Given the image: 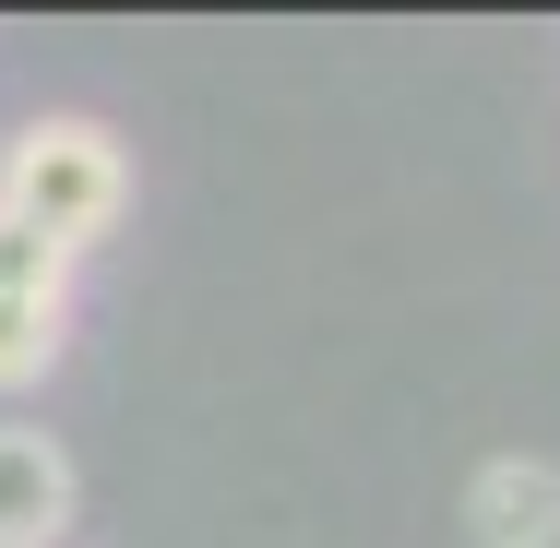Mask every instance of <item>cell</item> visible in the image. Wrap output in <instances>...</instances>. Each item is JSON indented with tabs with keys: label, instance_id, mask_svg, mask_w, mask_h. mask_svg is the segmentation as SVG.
Listing matches in <instances>:
<instances>
[{
	"label": "cell",
	"instance_id": "cell-1",
	"mask_svg": "<svg viewBox=\"0 0 560 548\" xmlns=\"http://www.w3.org/2000/svg\"><path fill=\"white\" fill-rule=\"evenodd\" d=\"M119 191H131V167H119V143L96 119H36V131H12V155H0V215H24L36 238H60L72 263H84V238H108Z\"/></svg>",
	"mask_w": 560,
	"mask_h": 548
},
{
	"label": "cell",
	"instance_id": "cell-2",
	"mask_svg": "<svg viewBox=\"0 0 560 548\" xmlns=\"http://www.w3.org/2000/svg\"><path fill=\"white\" fill-rule=\"evenodd\" d=\"M60 334H72V250L36 238L24 215H0V394L48 382Z\"/></svg>",
	"mask_w": 560,
	"mask_h": 548
},
{
	"label": "cell",
	"instance_id": "cell-3",
	"mask_svg": "<svg viewBox=\"0 0 560 548\" xmlns=\"http://www.w3.org/2000/svg\"><path fill=\"white\" fill-rule=\"evenodd\" d=\"M465 525H477V548H560V465H537V453L477 465Z\"/></svg>",
	"mask_w": 560,
	"mask_h": 548
},
{
	"label": "cell",
	"instance_id": "cell-4",
	"mask_svg": "<svg viewBox=\"0 0 560 548\" xmlns=\"http://www.w3.org/2000/svg\"><path fill=\"white\" fill-rule=\"evenodd\" d=\"M60 525H72V465H60V441L0 430V548H60Z\"/></svg>",
	"mask_w": 560,
	"mask_h": 548
}]
</instances>
